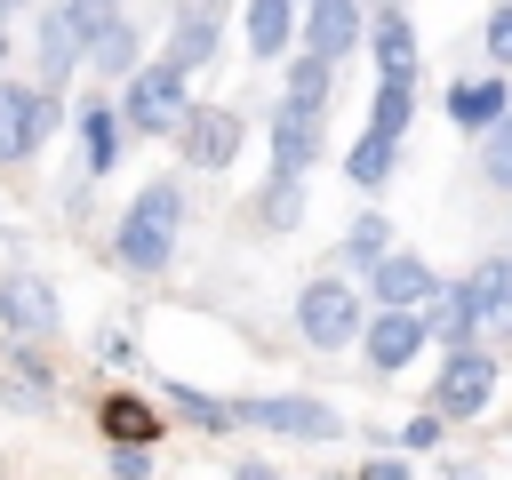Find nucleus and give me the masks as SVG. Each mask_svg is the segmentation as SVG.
<instances>
[{"label": "nucleus", "mask_w": 512, "mask_h": 480, "mask_svg": "<svg viewBox=\"0 0 512 480\" xmlns=\"http://www.w3.org/2000/svg\"><path fill=\"white\" fill-rule=\"evenodd\" d=\"M176 232H184V184H176V176H152V184L128 200V216H120V232H112V256H120L136 280H152V272H168Z\"/></svg>", "instance_id": "nucleus-1"}, {"label": "nucleus", "mask_w": 512, "mask_h": 480, "mask_svg": "<svg viewBox=\"0 0 512 480\" xmlns=\"http://www.w3.org/2000/svg\"><path fill=\"white\" fill-rule=\"evenodd\" d=\"M360 328H368V304L344 272H320L296 288V336L312 352H344V344H360Z\"/></svg>", "instance_id": "nucleus-2"}, {"label": "nucleus", "mask_w": 512, "mask_h": 480, "mask_svg": "<svg viewBox=\"0 0 512 480\" xmlns=\"http://www.w3.org/2000/svg\"><path fill=\"white\" fill-rule=\"evenodd\" d=\"M192 72L184 64H136L128 72V96H120V128L128 136H176L184 128V112H192V88H184Z\"/></svg>", "instance_id": "nucleus-3"}, {"label": "nucleus", "mask_w": 512, "mask_h": 480, "mask_svg": "<svg viewBox=\"0 0 512 480\" xmlns=\"http://www.w3.org/2000/svg\"><path fill=\"white\" fill-rule=\"evenodd\" d=\"M488 400H496V352L488 344H456L440 360V376H432V408L456 424V416H480Z\"/></svg>", "instance_id": "nucleus-4"}, {"label": "nucleus", "mask_w": 512, "mask_h": 480, "mask_svg": "<svg viewBox=\"0 0 512 480\" xmlns=\"http://www.w3.org/2000/svg\"><path fill=\"white\" fill-rule=\"evenodd\" d=\"M240 424L280 432V440H336L344 432V416L328 400H312V392H256V400H240Z\"/></svg>", "instance_id": "nucleus-5"}, {"label": "nucleus", "mask_w": 512, "mask_h": 480, "mask_svg": "<svg viewBox=\"0 0 512 480\" xmlns=\"http://www.w3.org/2000/svg\"><path fill=\"white\" fill-rule=\"evenodd\" d=\"M56 120H64L56 88H24V80H0V160H24V152H40V144L56 136Z\"/></svg>", "instance_id": "nucleus-6"}, {"label": "nucleus", "mask_w": 512, "mask_h": 480, "mask_svg": "<svg viewBox=\"0 0 512 480\" xmlns=\"http://www.w3.org/2000/svg\"><path fill=\"white\" fill-rule=\"evenodd\" d=\"M240 144H248V128H240V112H232V104H192V112H184V128H176V152H184L192 168H232V160H240Z\"/></svg>", "instance_id": "nucleus-7"}, {"label": "nucleus", "mask_w": 512, "mask_h": 480, "mask_svg": "<svg viewBox=\"0 0 512 480\" xmlns=\"http://www.w3.org/2000/svg\"><path fill=\"white\" fill-rule=\"evenodd\" d=\"M360 280H368L376 312H424V304H432V288H440V272H432L416 248H392V256H376Z\"/></svg>", "instance_id": "nucleus-8"}, {"label": "nucleus", "mask_w": 512, "mask_h": 480, "mask_svg": "<svg viewBox=\"0 0 512 480\" xmlns=\"http://www.w3.org/2000/svg\"><path fill=\"white\" fill-rule=\"evenodd\" d=\"M0 320H8V336H16V344H40V336H56V328H64L56 288H48L40 272H0Z\"/></svg>", "instance_id": "nucleus-9"}, {"label": "nucleus", "mask_w": 512, "mask_h": 480, "mask_svg": "<svg viewBox=\"0 0 512 480\" xmlns=\"http://www.w3.org/2000/svg\"><path fill=\"white\" fill-rule=\"evenodd\" d=\"M304 56H328V64H344L360 40H368V8L360 0H304Z\"/></svg>", "instance_id": "nucleus-10"}, {"label": "nucleus", "mask_w": 512, "mask_h": 480, "mask_svg": "<svg viewBox=\"0 0 512 480\" xmlns=\"http://www.w3.org/2000/svg\"><path fill=\"white\" fill-rule=\"evenodd\" d=\"M424 344H432L424 312H368V328H360V352H368V368H376V376H400Z\"/></svg>", "instance_id": "nucleus-11"}, {"label": "nucleus", "mask_w": 512, "mask_h": 480, "mask_svg": "<svg viewBox=\"0 0 512 480\" xmlns=\"http://www.w3.org/2000/svg\"><path fill=\"white\" fill-rule=\"evenodd\" d=\"M464 296H472L480 344H488V336H512V256H480V264L464 272Z\"/></svg>", "instance_id": "nucleus-12"}, {"label": "nucleus", "mask_w": 512, "mask_h": 480, "mask_svg": "<svg viewBox=\"0 0 512 480\" xmlns=\"http://www.w3.org/2000/svg\"><path fill=\"white\" fill-rule=\"evenodd\" d=\"M32 48H40V88H64V80H72V64L88 56V40H80L72 8H40V16H32Z\"/></svg>", "instance_id": "nucleus-13"}, {"label": "nucleus", "mask_w": 512, "mask_h": 480, "mask_svg": "<svg viewBox=\"0 0 512 480\" xmlns=\"http://www.w3.org/2000/svg\"><path fill=\"white\" fill-rule=\"evenodd\" d=\"M504 112H512V80H504V72H472V80L448 88V120H456L464 136H488Z\"/></svg>", "instance_id": "nucleus-14"}, {"label": "nucleus", "mask_w": 512, "mask_h": 480, "mask_svg": "<svg viewBox=\"0 0 512 480\" xmlns=\"http://www.w3.org/2000/svg\"><path fill=\"white\" fill-rule=\"evenodd\" d=\"M320 112H296V104H280L272 112V176H304L312 160H320Z\"/></svg>", "instance_id": "nucleus-15"}, {"label": "nucleus", "mask_w": 512, "mask_h": 480, "mask_svg": "<svg viewBox=\"0 0 512 480\" xmlns=\"http://www.w3.org/2000/svg\"><path fill=\"white\" fill-rule=\"evenodd\" d=\"M96 424H104L112 448H152V440H160V408L136 400V392H104V400H96Z\"/></svg>", "instance_id": "nucleus-16"}, {"label": "nucleus", "mask_w": 512, "mask_h": 480, "mask_svg": "<svg viewBox=\"0 0 512 480\" xmlns=\"http://www.w3.org/2000/svg\"><path fill=\"white\" fill-rule=\"evenodd\" d=\"M408 120H416V72H384V80H376V96H368V136L400 144V136H408Z\"/></svg>", "instance_id": "nucleus-17"}, {"label": "nucleus", "mask_w": 512, "mask_h": 480, "mask_svg": "<svg viewBox=\"0 0 512 480\" xmlns=\"http://www.w3.org/2000/svg\"><path fill=\"white\" fill-rule=\"evenodd\" d=\"M112 160H120V112L104 96H88L80 104V168L88 176H112Z\"/></svg>", "instance_id": "nucleus-18"}, {"label": "nucleus", "mask_w": 512, "mask_h": 480, "mask_svg": "<svg viewBox=\"0 0 512 480\" xmlns=\"http://www.w3.org/2000/svg\"><path fill=\"white\" fill-rule=\"evenodd\" d=\"M424 328H432V344H480V328H472V296H464V280H440L432 288V304H424Z\"/></svg>", "instance_id": "nucleus-19"}, {"label": "nucleus", "mask_w": 512, "mask_h": 480, "mask_svg": "<svg viewBox=\"0 0 512 480\" xmlns=\"http://www.w3.org/2000/svg\"><path fill=\"white\" fill-rule=\"evenodd\" d=\"M304 24V0H248V56L272 64L288 48V32Z\"/></svg>", "instance_id": "nucleus-20"}, {"label": "nucleus", "mask_w": 512, "mask_h": 480, "mask_svg": "<svg viewBox=\"0 0 512 480\" xmlns=\"http://www.w3.org/2000/svg\"><path fill=\"white\" fill-rule=\"evenodd\" d=\"M88 64H96V80H128L136 64H144V40H136V24L120 16V24H104L96 40H88Z\"/></svg>", "instance_id": "nucleus-21"}, {"label": "nucleus", "mask_w": 512, "mask_h": 480, "mask_svg": "<svg viewBox=\"0 0 512 480\" xmlns=\"http://www.w3.org/2000/svg\"><path fill=\"white\" fill-rule=\"evenodd\" d=\"M368 48H376V64H384V72H416V24H408L400 8H376Z\"/></svg>", "instance_id": "nucleus-22"}, {"label": "nucleus", "mask_w": 512, "mask_h": 480, "mask_svg": "<svg viewBox=\"0 0 512 480\" xmlns=\"http://www.w3.org/2000/svg\"><path fill=\"white\" fill-rule=\"evenodd\" d=\"M216 56V16L208 8H192V16H176V32H168V64H184V72H200Z\"/></svg>", "instance_id": "nucleus-23"}, {"label": "nucleus", "mask_w": 512, "mask_h": 480, "mask_svg": "<svg viewBox=\"0 0 512 480\" xmlns=\"http://www.w3.org/2000/svg\"><path fill=\"white\" fill-rule=\"evenodd\" d=\"M328 88H336V64H328V56H296V64H288V88H280V104H296V112H320V104H328Z\"/></svg>", "instance_id": "nucleus-24"}, {"label": "nucleus", "mask_w": 512, "mask_h": 480, "mask_svg": "<svg viewBox=\"0 0 512 480\" xmlns=\"http://www.w3.org/2000/svg\"><path fill=\"white\" fill-rule=\"evenodd\" d=\"M392 168H400V144H384V136H360V144L344 152V184H360V192L392 184Z\"/></svg>", "instance_id": "nucleus-25"}, {"label": "nucleus", "mask_w": 512, "mask_h": 480, "mask_svg": "<svg viewBox=\"0 0 512 480\" xmlns=\"http://www.w3.org/2000/svg\"><path fill=\"white\" fill-rule=\"evenodd\" d=\"M376 256H392V224H384L376 208H360V216H352V232H344V264H352V272H368Z\"/></svg>", "instance_id": "nucleus-26"}, {"label": "nucleus", "mask_w": 512, "mask_h": 480, "mask_svg": "<svg viewBox=\"0 0 512 480\" xmlns=\"http://www.w3.org/2000/svg\"><path fill=\"white\" fill-rule=\"evenodd\" d=\"M168 400H176V416H192L200 432H224V424H240V400H216V392H192V384H168Z\"/></svg>", "instance_id": "nucleus-27"}, {"label": "nucleus", "mask_w": 512, "mask_h": 480, "mask_svg": "<svg viewBox=\"0 0 512 480\" xmlns=\"http://www.w3.org/2000/svg\"><path fill=\"white\" fill-rule=\"evenodd\" d=\"M264 224L272 232H296L304 224V176H272L264 184Z\"/></svg>", "instance_id": "nucleus-28"}, {"label": "nucleus", "mask_w": 512, "mask_h": 480, "mask_svg": "<svg viewBox=\"0 0 512 480\" xmlns=\"http://www.w3.org/2000/svg\"><path fill=\"white\" fill-rule=\"evenodd\" d=\"M480 176H488L496 192H512V112H504V120L480 136Z\"/></svg>", "instance_id": "nucleus-29"}, {"label": "nucleus", "mask_w": 512, "mask_h": 480, "mask_svg": "<svg viewBox=\"0 0 512 480\" xmlns=\"http://www.w3.org/2000/svg\"><path fill=\"white\" fill-rule=\"evenodd\" d=\"M480 48H488V64H496V72H512V0L480 24Z\"/></svg>", "instance_id": "nucleus-30"}, {"label": "nucleus", "mask_w": 512, "mask_h": 480, "mask_svg": "<svg viewBox=\"0 0 512 480\" xmlns=\"http://www.w3.org/2000/svg\"><path fill=\"white\" fill-rule=\"evenodd\" d=\"M72 8V24H80V40H96L104 24H120V0H64Z\"/></svg>", "instance_id": "nucleus-31"}, {"label": "nucleus", "mask_w": 512, "mask_h": 480, "mask_svg": "<svg viewBox=\"0 0 512 480\" xmlns=\"http://www.w3.org/2000/svg\"><path fill=\"white\" fill-rule=\"evenodd\" d=\"M440 424H448L440 408H416V416L400 424V448H408V456H416V448H432V440H440Z\"/></svg>", "instance_id": "nucleus-32"}, {"label": "nucleus", "mask_w": 512, "mask_h": 480, "mask_svg": "<svg viewBox=\"0 0 512 480\" xmlns=\"http://www.w3.org/2000/svg\"><path fill=\"white\" fill-rule=\"evenodd\" d=\"M352 480H416V464L408 456H368V464H352Z\"/></svg>", "instance_id": "nucleus-33"}, {"label": "nucleus", "mask_w": 512, "mask_h": 480, "mask_svg": "<svg viewBox=\"0 0 512 480\" xmlns=\"http://www.w3.org/2000/svg\"><path fill=\"white\" fill-rule=\"evenodd\" d=\"M152 472V448H112V480H144Z\"/></svg>", "instance_id": "nucleus-34"}, {"label": "nucleus", "mask_w": 512, "mask_h": 480, "mask_svg": "<svg viewBox=\"0 0 512 480\" xmlns=\"http://www.w3.org/2000/svg\"><path fill=\"white\" fill-rule=\"evenodd\" d=\"M96 352H104V360H136V344H128L120 328H104V336H96Z\"/></svg>", "instance_id": "nucleus-35"}, {"label": "nucleus", "mask_w": 512, "mask_h": 480, "mask_svg": "<svg viewBox=\"0 0 512 480\" xmlns=\"http://www.w3.org/2000/svg\"><path fill=\"white\" fill-rule=\"evenodd\" d=\"M232 480H280V472H272L264 456H240V464H232Z\"/></svg>", "instance_id": "nucleus-36"}, {"label": "nucleus", "mask_w": 512, "mask_h": 480, "mask_svg": "<svg viewBox=\"0 0 512 480\" xmlns=\"http://www.w3.org/2000/svg\"><path fill=\"white\" fill-rule=\"evenodd\" d=\"M440 480H488V472H480V464H464V456H448V464H440Z\"/></svg>", "instance_id": "nucleus-37"}, {"label": "nucleus", "mask_w": 512, "mask_h": 480, "mask_svg": "<svg viewBox=\"0 0 512 480\" xmlns=\"http://www.w3.org/2000/svg\"><path fill=\"white\" fill-rule=\"evenodd\" d=\"M16 8H32V0H0V16H16Z\"/></svg>", "instance_id": "nucleus-38"}, {"label": "nucleus", "mask_w": 512, "mask_h": 480, "mask_svg": "<svg viewBox=\"0 0 512 480\" xmlns=\"http://www.w3.org/2000/svg\"><path fill=\"white\" fill-rule=\"evenodd\" d=\"M0 56H8V16H0Z\"/></svg>", "instance_id": "nucleus-39"}, {"label": "nucleus", "mask_w": 512, "mask_h": 480, "mask_svg": "<svg viewBox=\"0 0 512 480\" xmlns=\"http://www.w3.org/2000/svg\"><path fill=\"white\" fill-rule=\"evenodd\" d=\"M200 8H208V16H216V8H224V0H200Z\"/></svg>", "instance_id": "nucleus-40"}]
</instances>
